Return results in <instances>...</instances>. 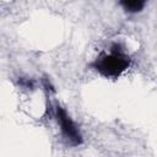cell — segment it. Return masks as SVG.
<instances>
[{
    "label": "cell",
    "instance_id": "cell-2",
    "mask_svg": "<svg viewBox=\"0 0 157 157\" xmlns=\"http://www.w3.org/2000/svg\"><path fill=\"white\" fill-rule=\"evenodd\" d=\"M56 119L60 125L63 135L72 144V145H81L82 144V136L75 125V123L71 120V118L67 115L64 108L60 105L56 107Z\"/></svg>",
    "mask_w": 157,
    "mask_h": 157
},
{
    "label": "cell",
    "instance_id": "cell-4",
    "mask_svg": "<svg viewBox=\"0 0 157 157\" xmlns=\"http://www.w3.org/2000/svg\"><path fill=\"white\" fill-rule=\"evenodd\" d=\"M18 83L25 88H33V86H34V81L29 80V78H20Z\"/></svg>",
    "mask_w": 157,
    "mask_h": 157
},
{
    "label": "cell",
    "instance_id": "cell-3",
    "mask_svg": "<svg viewBox=\"0 0 157 157\" xmlns=\"http://www.w3.org/2000/svg\"><path fill=\"white\" fill-rule=\"evenodd\" d=\"M147 0H119L121 7L129 13H136L144 10Z\"/></svg>",
    "mask_w": 157,
    "mask_h": 157
},
{
    "label": "cell",
    "instance_id": "cell-1",
    "mask_svg": "<svg viewBox=\"0 0 157 157\" xmlns=\"http://www.w3.org/2000/svg\"><path fill=\"white\" fill-rule=\"evenodd\" d=\"M94 65L96 69L105 76H118L128 67L129 59L123 53V50L119 49V45L114 44L110 49V53L97 59Z\"/></svg>",
    "mask_w": 157,
    "mask_h": 157
}]
</instances>
